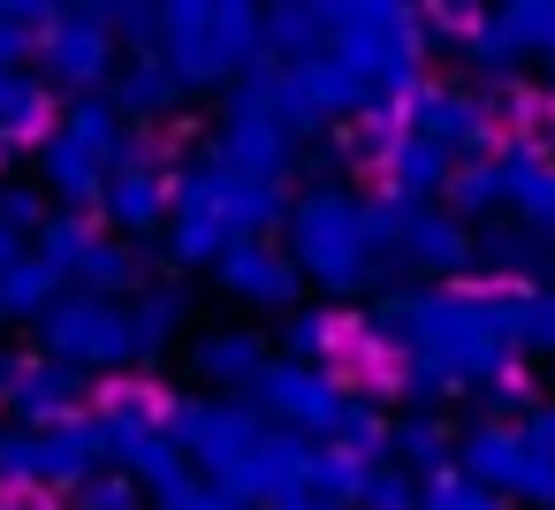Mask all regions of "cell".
Wrapping results in <instances>:
<instances>
[{"label": "cell", "instance_id": "1", "mask_svg": "<svg viewBox=\"0 0 555 510\" xmlns=\"http://www.w3.org/2000/svg\"><path fill=\"white\" fill-rule=\"evenodd\" d=\"M160 62L183 85V100L214 92V85H244L251 69H267V9H244V0H176V9H160Z\"/></svg>", "mask_w": 555, "mask_h": 510}, {"label": "cell", "instance_id": "2", "mask_svg": "<svg viewBox=\"0 0 555 510\" xmlns=\"http://www.w3.org/2000/svg\"><path fill=\"white\" fill-rule=\"evenodd\" d=\"M289 267L305 282H320L327 297H358L380 267V244H373V206L343 183H312L305 199H289Z\"/></svg>", "mask_w": 555, "mask_h": 510}, {"label": "cell", "instance_id": "3", "mask_svg": "<svg viewBox=\"0 0 555 510\" xmlns=\"http://www.w3.org/2000/svg\"><path fill=\"white\" fill-rule=\"evenodd\" d=\"M168 214H198V221H214L229 244H267V229H274V221H289V199H282V183L236 176V168H221V161L206 153L198 168H183V176H176Z\"/></svg>", "mask_w": 555, "mask_h": 510}, {"label": "cell", "instance_id": "4", "mask_svg": "<svg viewBox=\"0 0 555 510\" xmlns=\"http://www.w3.org/2000/svg\"><path fill=\"white\" fill-rule=\"evenodd\" d=\"M373 206V244H380V267H403V275H464L472 267V229L441 206H411V199H365Z\"/></svg>", "mask_w": 555, "mask_h": 510}, {"label": "cell", "instance_id": "5", "mask_svg": "<svg viewBox=\"0 0 555 510\" xmlns=\"http://www.w3.org/2000/svg\"><path fill=\"white\" fill-rule=\"evenodd\" d=\"M39 343L54 366H77V373H115V366H138V343H130V313L107 305V297H85L69 290L62 305L39 313Z\"/></svg>", "mask_w": 555, "mask_h": 510}, {"label": "cell", "instance_id": "6", "mask_svg": "<svg viewBox=\"0 0 555 510\" xmlns=\"http://www.w3.org/2000/svg\"><path fill=\"white\" fill-rule=\"evenodd\" d=\"M168 434H176V449L191 457L198 480H229V472L259 449L267 419H259L244 396H176V404H168Z\"/></svg>", "mask_w": 555, "mask_h": 510}, {"label": "cell", "instance_id": "7", "mask_svg": "<svg viewBox=\"0 0 555 510\" xmlns=\"http://www.w3.org/2000/svg\"><path fill=\"white\" fill-rule=\"evenodd\" d=\"M244 404H251L267 426H282V434L327 442L335 419H343V404H350V381H335V373H320V366H297V358H274V366L244 388Z\"/></svg>", "mask_w": 555, "mask_h": 510}, {"label": "cell", "instance_id": "8", "mask_svg": "<svg viewBox=\"0 0 555 510\" xmlns=\"http://www.w3.org/2000/svg\"><path fill=\"white\" fill-rule=\"evenodd\" d=\"M396 123L434 138L449 161H487L502 153V115L494 92H456V85H418L411 100H396Z\"/></svg>", "mask_w": 555, "mask_h": 510}, {"label": "cell", "instance_id": "9", "mask_svg": "<svg viewBox=\"0 0 555 510\" xmlns=\"http://www.w3.org/2000/svg\"><path fill=\"white\" fill-rule=\"evenodd\" d=\"M115 31H107V16L100 9H47L39 16V69L69 92V100H85V92H107L115 85Z\"/></svg>", "mask_w": 555, "mask_h": 510}, {"label": "cell", "instance_id": "10", "mask_svg": "<svg viewBox=\"0 0 555 510\" xmlns=\"http://www.w3.org/2000/svg\"><path fill=\"white\" fill-rule=\"evenodd\" d=\"M168 191H176V176L153 161V145H138L122 168H107V191H100V214L122 229V244L130 237H145V229H160L168 221Z\"/></svg>", "mask_w": 555, "mask_h": 510}, {"label": "cell", "instance_id": "11", "mask_svg": "<svg viewBox=\"0 0 555 510\" xmlns=\"http://www.w3.org/2000/svg\"><path fill=\"white\" fill-rule=\"evenodd\" d=\"M0 411H16V426H31V434L69 426V419H85V373L77 366H54V358H24Z\"/></svg>", "mask_w": 555, "mask_h": 510}, {"label": "cell", "instance_id": "12", "mask_svg": "<svg viewBox=\"0 0 555 510\" xmlns=\"http://www.w3.org/2000/svg\"><path fill=\"white\" fill-rule=\"evenodd\" d=\"M502 191H509V214L555 244V153L547 138H502Z\"/></svg>", "mask_w": 555, "mask_h": 510}, {"label": "cell", "instance_id": "13", "mask_svg": "<svg viewBox=\"0 0 555 510\" xmlns=\"http://www.w3.org/2000/svg\"><path fill=\"white\" fill-rule=\"evenodd\" d=\"M214 282H221L229 297H244V305H274V313H289V305L305 297V275H297L289 252H274V244H229L221 267H214Z\"/></svg>", "mask_w": 555, "mask_h": 510}, {"label": "cell", "instance_id": "14", "mask_svg": "<svg viewBox=\"0 0 555 510\" xmlns=\"http://www.w3.org/2000/svg\"><path fill=\"white\" fill-rule=\"evenodd\" d=\"M373 168H380L388 199H411V206H434V199L449 191V176H456V161H449L434 138H418V130H396V138H380Z\"/></svg>", "mask_w": 555, "mask_h": 510}, {"label": "cell", "instance_id": "15", "mask_svg": "<svg viewBox=\"0 0 555 510\" xmlns=\"http://www.w3.org/2000/svg\"><path fill=\"white\" fill-rule=\"evenodd\" d=\"M487 305L517 358H555V282H502L487 290Z\"/></svg>", "mask_w": 555, "mask_h": 510}, {"label": "cell", "instance_id": "16", "mask_svg": "<svg viewBox=\"0 0 555 510\" xmlns=\"http://www.w3.org/2000/svg\"><path fill=\"white\" fill-rule=\"evenodd\" d=\"M456 472L509 502V487H517V472H525V442H517V426H502V419L464 426V434H456Z\"/></svg>", "mask_w": 555, "mask_h": 510}, {"label": "cell", "instance_id": "17", "mask_svg": "<svg viewBox=\"0 0 555 510\" xmlns=\"http://www.w3.org/2000/svg\"><path fill=\"white\" fill-rule=\"evenodd\" d=\"M267 366H274V350H267V335H251V328H221V335H206V343L191 350V373H198L206 388H229V396H244Z\"/></svg>", "mask_w": 555, "mask_h": 510}, {"label": "cell", "instance_id": "18", "mask_svg": "<svg viewBox=\"0 0 555 510\" xmlns=\"http://www.w3.org/2000/svg\"><path fill=\"white\" fill-rule=\"evenodd\" d=\"M54 130H62V138H77V145H85L100 168H122V161L138 153V138H130V115H122L107 92H85V100H69Z\"/></svg>", "mask_w": 555, "mask_h": 510}, {"label": "cell", "instance_id": "19", "mask_svg": "<svg viewBox=\"0 0 555 510\" xmlns=\"http://www.w3.org/2000/svg\"><path fill=\"white\" fill-rule=\"evenodd\" d=\"M39 183H47V191H54L69 214H85V206H100V191H107V168H100V161H92L77 138H62V130H54V138L39 145Z\"/></svg>", "mask_w": 555, "mask_h": 510}, {"label": "cell", "instance_id": "20", "mask_svg": "<svg viewBox=\"0 0 555 510\" xmlns=\"http://www.w3.org/2000/svg\"><path fill=\"white\" fill-rule=\"evenodd\" d=\"M107 100H115V107L130 115V130H138V123L176 115V107H183V85L168 77V62H160V54H138V62H130V69L107 85Z\"/></svg>", "mask_w": 555, "mask_h": 510}, {"label": "cell", "instance_id": "21", "mask_svg": "<svg viewBox=\"0 0 555 510\" xmlns=\"http://www.w3.org/2000/svg\"><path fill=\"white\" fill-rule=\"evenodd\" d=\"M350 335H358V320H343V313H327V305H305V313H289V328H282V358L335 373L343 350H350Z\"/></svg>", "mask_w": 555, "mask_h": 510}, {"label": "cell", "instance_id": "22", "mask_svg": "<svg viewBox=\"0 0 555 510\" xmlns=\"http://www.w3.org/2000/svg\"><path fill=\"white\" fill-rule=\"evenodd\" d=\"M122 313H130V343H138V358H160L168 335H176L183 313H191V290H183V282H145L138 297H122Z\"/></svg>", "mask_w": 555, "mask_h": 510}, {"label": "cell", "instance_id": "23", "mask_svg": "<svg viewBox=\"0 0 555 510\" xmlns=\"http://www.w3.org/2000/svg\"><path fill=\"white\" fill-rule=\"evenodd\" d=\"M327 39H335V9H297V0H289V9H267V54L282 69L327 54Z\"/></svg>", "mask_w": 555, "mask_h": 510}, {"label": "cell", "instance_id": "24", "mask_svg": "<svg viewBox=\"0 0 555 510\" xmlns=\"http://www.w3.org/2000/svg\"><path fill=\"white\" fill-rule=\"evenodd\" d=\"M472 259H487L494 275L540 282V267L555 259V244H547V237H532L525 221H487V237H472Z\"/></svg>", "mask_w": 555, "mask_h": 510}, {"label": "cell", "instance_id": "25", "mask_svg": "<svg viewBox=\"0 0 555 510\" xmlns=\"http://www.w3.org/2000/svg\"><path fill=\"white\" fill-rule=\"evenodd\" d=\"M388 449H396V464H403L411 480H441V472L456 464V442H449V426H441L434 411L396 419V426H388Z\"/></svg>", "mask_w": 555, "mask_h": 510}, {"label": "cell", "instance_id": "26", "mask_svg": "<svg viewBox=\"0 0 555 510\" xmlns=\"http://www.w3.org/2000/svg\"><path fill=\"white\" fill-rule=\"evenodd\" d=\"M62 297H69V282H62L39 252H24V259L0 267V320H39V313L62 305Z\"/></svg>", "mask_w": 555, "mask_h": 510}, {"label": "cell", "instance_id": "27", "mask_svg": "<svg viewBox=\"0 0 555 510\" xmlns=\"http://www.w3.org/2000/svg\"><path fill=\"white\" fill-rule=\"evenodd\" d=\"M47 145L54 138V92L39 77H9L0 85V145Z\"/></svg>", "mask_w": 555, "mask_h": 510}, {"label": "cell", "instance_id": "28", "mask_svg": "<svg viewBox=\"0 0 555 510\" xmlns=\"http://www.w3.org/2000/svg\"><path fill=\"white\" fill-rule=\"evenodd\" d=\"M449 214L472 229V221H494L502 206H509V191H502V161L487 153V161H456V176H449Z\"/></svg>", "mask_w": 555, "mask_h": 510}, {"label": "cell", "instance_id": "29", "mask_svg": "<svg viewBox=\"0 0 555 510\" xmlns=\"http://www.w3.org/2000/svg\"><path fill=\"white\" fill-rule=\"evenodd\" d=\"M365 472H373V457H350V449H335V442H320L312 449V487L305 495H320V502H358V487H365Z\"/></svg>", "mask_w": 555, "mask_h": 510}, {"label": "cell", "instance_id": "30", "mask_svg": "<svg viewBox=\"0 0 555 510\" xmlns=\"http://www.w3.org/2000/svg\"><path fill=\"white\" fill-rule=\"evenodd\" d=\"M464 62H472V69H487V77H509L525 54H517V39H509V24H502V16H472V31H464Z\"/></svg>", "mask_w": 555, "mask_h": 510}, {"label": "cell", "instance_id": "31", "mask_svg": "<svg viewBox=\"0 0 555 510\" xmlns=\"http://www.w3.org/2000/svg\"><path fill=\"white\" fill-rule=\"evenodd\" d=\"M221 252H229V237H221L214 221L168 214V259H176V267H221Z\"/></svg>", "mask_w": 555, "mask_h": 510}, {"label": "cell", "instance_id": "32", "mask_svg": "<svg viewBox=\"0 0 555 510\" xmlns=\"http://www.w3.org/2000/svg\"><path fill=\"white\" fill-rule=\"evenodd\" d=\"M502 24H509V39H517V54H555V0H509V9H494Z\"/></svg>", "mask_w": 555, "mask_h": 510}, {"label": "cell", "instance_id": "33", "mask_svg": "<svg viewBox=\"0 0 555 510\" xmlns=\"http://www.w3.org/2000/svg\"><path fill=\"white\" fill-rule=\"evenodd\" d=\"M358 510H418V480H411L396 457H380V464L365 472V487H358Z\"/></svg>", "mask_w": 555, "mask_h": 510}, {"label": "cell", "instance_id": "34", "mask_svg": "<svg viewBox=\"0 0 555 510\" xmlns=\"http://www.w3.org/2000/svg\"><path fill=\"white\" fill-rule=\"evenodd\" d=\"M418 510H502V495H487L479 480H464L449 464L441 480H418Z\"/></svg>", "mask_w": 555, "mask_h": 510}, {"label": "cell", "instance_id": "35", "mask_svg": "<svg viewBox=\"0 0 555 510\" xmlns=\"http://www.w3.org/2000/svg\"><path fill=\"white\" fill-rule=\"evenodd\" d=\"M47 221H54V214H47V191H31V183H0V229H9L16 244H31Z\"/></svg>", "mask_w": 555, "mask_h": 510}, {"label": "cell", "instance_id": "36", "mask_svg": "<svg viewBox=\"0 0 555 510\" xmlns=\"http://www.w3.org/2000/svg\"><path fill=\"white\" fill-rule=\"evenodd\" d=\"M39 16L47 9H0V77H16V62L39 54Z\"/></svg>", "mask_w": 555, "mask_h": 510}, {"label": "cell", "instance_id": "37", "mask_svg": "<svg viewBox=\"0 0 555 510\" xmlns=\"http://www.w3.org/2000/svg\"><path fill=\"white\" fill-rule=\"evenodd\" d=\"M77 495H85V510H138V495H145V487H138L130 472H115V464H107V472H100V480H85Z\"/></svg>", "mask_w": 555, "mask_h": 510}, {"label": "cell", "instance_id": "38", "mask_svg": "<svg viewBox=\"0 0 555 510\" xmlns=\"http://www.w3.org/2000/svg\"><path fill=\"white\" fill-rule=\"evenodd\" d=\"M100 16H107L115 47H153L160 39V9H100Z\"/></svg>", "mask_w": 555, "mask_h": 510}, {"label": "cell", "instance_id": "39", "mask_svg": "<svg viewBox=\"0 0 555 510\" xmlns=\"http://www.w3.org/2000/svg\"><path fill=\"white\" fill-rule=\"evenodd\" d=\"M517 442H525L532 457H547V464H555V396H547V404H532V411L517 419Z\"/></svg>", "mask_w": 555, "mask_h": 510}, {"label": "cell", "instance_id": "40", "mask_svg": "<svg viewBox=\"0 0 555 510\" xmlns=\"http://www.w3.org/2000/svg\"><path fill=\"white\" fill-rule=\"evenodd\" d=\"M160 510H244V502H229L221 487H206V480H191V487H183V495H168Z\"/></svg>", "mask_w": 555, "mask_h": 510}, {"label": "cell", "instance_id": "41", "mask_svg": "<svg viewBox=\"0 0 555 510\" xmlns=\"http://www.w3.org/2000/svg\"><path fill=\"white\" fill-rule=\"evenodd\" d=\"M274 510H335V502H320V495H289V502H274Z\"/></svg>", "mask_w": 555, "mask_h": 510}, {"label": "cell", "instance_id": "42", "mask_svg": "<svg viewBox=\"0 0 555 510\" xmlns=\"http://www.w3.org/2000/svg\"><path fill=\"white\" fill-rule=\"evenodd\" d=\"M547 85H555V54H547Z\"/></svg>", "mask_w": 555, "mask_h": 510}, {"label": "cell", "instance_id": "43", "mask_svg": "<svg viewBox=\"0 0 555 510\" xmlns=\"http://www.w3.org/2000/svg\"><path fill=\"white\" fill-rule=\"evenodd\" d=\"M0 85H9V77H0Z\"/></svg>", "mask_w": 555, "mask_h": 510}]
</instances>
